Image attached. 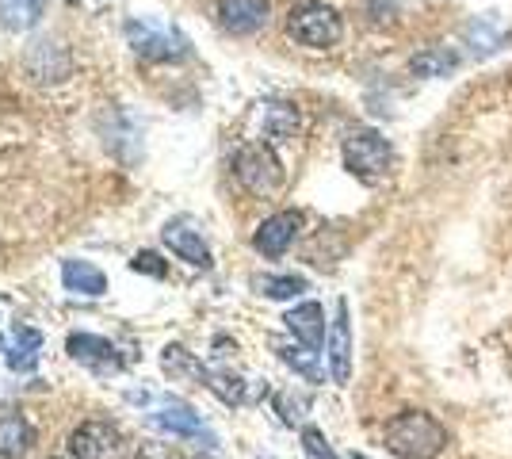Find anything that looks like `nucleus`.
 <instances>
[{"label": "nucleus", "mask_w": 512, "mask_h": 459, "mask_svg": "<svg viewBox=\"0 0 512 459\" xmlns=\"http://www.w3.org/2000/svg\"><path fill=\"white\" fill-rule=\"evenodd\" d=\"M383 440L398 459H436L448 448V429L425 410H406L386 421Z\"/></svg>", "instance_id": "obj_1"}, {"label": "nucleus", "mask_w": 512, "mask_h": 459, "mask_svg": "<svg viewBox=\"0 0 512 459\" xmlns=\"http://www.w3.org/2000/svg\"><path fill=\"white\" fill-rule=\"evenodd\" d=\"M344 165L356 180L375 188L390 176V165H394L390 142L379 131H352L344 138Z\"/></svg>", "instance_id": "obj_2"}, {"label": "nucleus", "mask_w": 512, "mask_h": 459, "mask_svg": "<svg viewBox=\"0 0 512 459\" xmlns=\"http://www.w3.org/2000/svg\"><path fill=\"white\" fill-rule=\"evenodd\" d=\"M287 35L302 46L329 50V46L341 43L344 23H341V16H337L333 8H325V4H302V8L291 12V20H287Z\"/></svg>", "instance_id": "obj_3"}, {"label": "nucleus", "mask_w": 512, "mask_h": 459, "mask_svg": "<svg viewBox=\"0 0 512 459\" xmlns=\"http://www.w3.org/2000/svg\"><path fill=\"white\" fill-rule=\"evenodd\" d=\"M234 173L253 196H272L279 184H283V165H279V157L272 153L268 142L241 146L234 157Z\"/></svg>", "instance_id": "obj_4"}, {"label": "nucleus", "mask_w": 512, "mask_h": 459, "mask_svg": "<svg viewBox=\"0 0 512 459\" xmlns=\"http://www.w3.org/2000/svg\"><path fill=\"white\" fill-rule=\"evenodd\" d=\"M127 39L142 58H153V62H180V58L188 54L184 35L157 20H130Z\"/></svg>", "instance_id": "obj_5"}, {"label": "nucleus", "mask_w": 512, "mask_h": 459, "mask_svg": "<svg viewBox=\"0 0 512 459\" xmlns=\"http://www.w3.org/2000/svg\"><path fill=\"white\" fill-rule=\"evenodd\" d=\"M69 452H73V459H123L127 456V440L107 421H85L69 437Z\"/></svg>", "instance_id": "obj_6"}, {"label": "nucleus", "mask_w": 512, "mask_h": 459, "mask_svg": "<svg viewBox=\"0 0 512 459\" xmlns=\"http://www.w3.org/2000/svg\"><path fill=\"white\" fill-rule=\"evenodd\" d=\"M299 226H302L299 211H279L272 219H264L253 234L256 253H264V257H283V253L295 245V238H299Z\"/></svg>", "instance_id": "obj_7"}, {"label": "nucleus", "mask_w": 512, "mask_h": 459, "mask_svg": "<svg viewBox=\"0 0 512 459\" xmlns=\"http://www.w3.org/2000/svg\"><path fill=\"white\" fill-rule=\"evenodd\" d=\"M65 352L77 360V364H85L92 372H119L123 368V360H119V352L111 341L104 337H92V333H73L69 341H65Z\"/></svg>", "instance_id": "obj_8"}, {"label": "nucleus", "mask_w": 512, "mask_h": 459, "mask_svg": "<svg viewBox=\"0 0 512 459\" xmlns=\"http://www.w3.org/2000/svg\"><path fill=\"white\" fill-rule=\"evenodd\" d=\"M268 0H218V23L230 35H256L268 23Z\"/></svg>", "instance_id": "obj_9"}, {"label": "nucleus", "mask_w": 512, "mask_h": 459, "mask_svg": "<svg viewBox=\"0 0 512 459\" xmlns=\"http://www.w3.org/2000/svg\"><path fill=\"white\" fill-rule=\"evenodd\" d=\"M329 372H333V383H348V375H352L348 303H337V318H333V326H329Z\"/></svg>", "instance_id": "obj_10"}, {"label": "nucleus", "mask_w": 512, "mask_h": 459, "mask_svg": "<svg viewBox=\"0 0 512 459\" xmlns=\"http://www.w3.org/2000/svg\"><path fill=\"white\" fill-rule=\"evenodd\" d=\"M23 62H27V73L35 81H62L65 73H69V54L58 43H50V39H39V43L27 46Z\"/></svg>", "instance_id": "obj_11"}, {"label": "nucleus", "mask_w": 512, "mask_h": 459, "mask_svg": "<svg viewBox=\"0 0 512 459\" xmlns=\"http://www.w3.org/2000/svg\"><path fill=\"white\" fill-rule=\"evenodd\" d=\"M287 329L295 333V341L306 345V349H321V341H325V310L318 303H302L295 310H287Z\"/></svg>", "instance_id": "obj_12"}, {"label": "nucleus", "mask_w": 512, "mask_h": 459, "mask_svg": "<svg viewBox=\"0 0 512 459\" xmlns=\"http://www.w3.org/2000/svg\"><path fill=\"white\" fill-rule=\"evenodd\" d=\"M165 234V245H169L176 257H184L188 264H195V268H211V249H207V241L195 234L192 226H184V222H172V226H165L161 230Z\"/></svg>", "instance_id": "obj_13"}, {"label": "nucleus", "mask_w": 512, "mask_h": 459, "mask_svg": "<svg viewBox=\"0 0 512 459\" xmlns=\"http://www.w3.org/2000/svg\"><path fill=\"white\" fill-rule=\"evenodd\" d=\"M62 284L73 291V295H88V299H96V295H104L107 291V276L96 268V264L88 261H65L62 264Z\"/></svg>", "instance_id": "obj_14"}, {"label": "nucleus", "mask_w": 512, "mask_h": 459, "mask_svg": "<svg viewBox=\"0 0 512 459\" xmlns=\"http://www.w3.org/2000/svg\"><path fill=\"white\" fill-rule=\"evenodd\" d=\"M12 337H16V345L8 352V364H12L16 372H31V368H35V356L43 349V333H35V329H27V326H16Z\"/></svg>", "instance_id": "obj_15"}, {"label": "nucleus", "mask_w": 512, "mask_h": 459, "mask_svg": "<svg viewBox=\"0 0 512 459\" xmlns=\"http://www.w3.org/2000/svg\"><path fill=\"white\" fill-rule=\"evenodd\" d=\"M43 16V0H0V23L8 31H27Z\"/></svg>", "instance_id": "obj_16"}, {"label": "nucleus", "mask_w": 512, "mask_h": 459, "mask_svg": "<svg viewBox=\"0 0 512 459\" xmlns=\"http://www.w3.org/2000/svg\"><path fill=\"white\" fill-rule=\"evenodd\" d=\"M295 127H299V115H295L291 104H268V108H264V142H268V146L291 138Z\"/></svg>", "instance_id": "obj_17"}, {"label": "nucleus", "mask_w": 512, "mask_h": 459, "mask_svg": "<svg viewBox=\"0 0 512 459\" xmlns=\"http://www.w3.org/2000/svg\"><path fill=\"white\" fill-rule=\"evenodd\" d=\"M31 444V429L23 417H0V459H20Z\"/></svg>", "instance_id": "obj_18"}, {"label": "nucleus", "mask_w": 512, "mask_h": 459, "mask_svg": "<svg viewBox=\"0 0 512 459\" xmlns=\"http://www.w3.org/2000/svg\"><path fill=\"white\" fill-rule=\"evenodd\" d=\"M153 425L165 429V433H176V437H195V433L203 429L199 417H195L188 406H165L161 414H153Z\"/></svg>", "instance_id": "obj_19"}, {"label": "nucleus", "mask_w": 512, "mask_h": 459, "mask_svg": "<svg viewBox=\"0 0 512 459\" xmlns=\"http://www.w3.org/2000/svg\"><path fill=\"white\" fill-rule=\"evenodd\" d=\"M279 360L291 364L299 375H306L310 383H321V368H318V352L306 349V345H276Z\"/></svg>", "instance_id": "obj_20"}, {"label": "nucleus", "mask_w": 512, "mask_h": 459, "mask_svg": "<svg viewBox=\"0 0 512 459\" xmlns=\"http://www.w3.org/2000/svg\"><path fill=\"white\" fill-rule=\"evenodd\" d=\"M459 66V58L451 54V50H425V54H417L409 69L417 73V77H448L451 69Z\"/></svg>", "instance_id": "obj_21"}, {"label": "nucleus", "mask_w": 512, "mask_h": 459, "mask_svg": "<svg viewBox=\"0 0 512 459\" xmlns=\"http://www.w3.org/2000/svg\"><path fill=\"white\" fill-rule=\"evenodd\" d=\"M161 372L165 375H188V379H207V372H203V364L195 360L192 352H184L180 345H169L165 349V356H161Z\"/></svg>", "instance_id": "obj_22"}, {"label": "nucleus", "mask_w": 512, "mask_h": 459, "mask_svg": "<svg viewBox=\"0 0 512 459\" xmlns=\"http://www.w3.org/2000/svg\"><path fill=\"white\" fill-rule=\"evenodd\" d=\"M256 287L268 299H299L306 291V280L302 276H264V280H256Z\"/></svg>", "instance_id": "obj_23"}, {"label": "nucleus", "mask_w": 512, "mask_h": 459, "mask_svg": "<svg viewBox=\"0 0 512 459\" xmlns=\"http://www.w3.org/2000/svg\"><path fill=\"white\" fill-rule=\"evenodd\" d=\"M276 410H279V417H283L287 425H299L302 414H306V402H302V398H295V394H279Z\"/></svg>", "instance_id": "obj_24"}, {"label": "nucleus", "mask_w": 512, "mask_h": 459, "mask_svg": "<svg viewBox=\"0 0 512 459\" xmlns=\"http://www.w3.org/2000/svg\"><path fill=\"white\" fill-rule=\"evenodd\" d=\"M302 448H306V456L310 459H337L333 456V448L325 444V437H321L318 429H302Z\"/></svg>", "instance_id": "obj_25"}, {"label": "nucleus", "mask_w": 512, "mask_h": 459, "mask_svg": "<svg viewBox=\"0 0 512 459\" xmlns=\"http://www.w3.org/2000/svg\"><path fill=\"white\" fill-rule=\"evenodd\" d=\"M207 379H211L214 383V391L222 394V398H226V402H241V383H237L234 375H207Z\"/></svg>", "instance_id": "obj_26"}, {"label": "nucleus", "mask_w": 512, "mask_h": 459, "mask_svg": "<svg viewBox=\"0 0 512 459\" xmlns=\"http://www.w3.org/2000/svg\"><path fill=\"white\" fill-rule=\"evenodd\" d=\"M134 272H146V276H165V261L157 257V253H138L134 261H130Z\"/></svg>", "instance_id": "obj_27"}, {"label": "nucleus", "mask_w": 512, "mask_h": 459, "mask_svg": "<svg viewBox=\"0 0 512 459\" xmlns=\"http://www.w3.org/2000/svg\"><path fill=\"white\" fill-rule=\"evenodd\" d=\"M138 459H184V456L176 448H169V444H142Z\"/></svg>", "instance_id": "obj_28"}, {"label": "nucleus", "mask_w": 512, "mask_h": 459, "mask_svg": "<svg viewBox=\"0 0 512 459\" xmlns=\"http://www.w3.org/2000/svg\"><path fill=\"white\" fill-rule=\"evenodd\" d=\"M0 349H4V341H0Z\"/></svg>", "instance_id": "obj_29"}]
</instances>
